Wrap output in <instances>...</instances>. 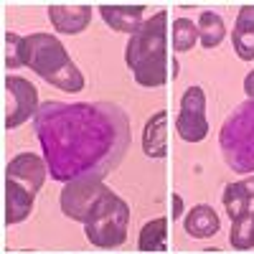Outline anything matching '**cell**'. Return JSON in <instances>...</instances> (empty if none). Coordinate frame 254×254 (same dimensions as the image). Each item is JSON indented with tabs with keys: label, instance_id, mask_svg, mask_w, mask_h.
<instances>
[{
	"label": "cell",
	"instance_id": "obj_1",
	"mask_svg": "<svg viewBox=\"0 0 254 254\" xmlns=\"http://www.w3.org/2000/svg\"><path fill=\"white\" fill-rule=\"evenodd\" d=\"M38 140L54 181H102L120 165L130 125L117 104L46 102L36 115Z\"/></svg>",
	"mask_w": 254,
	"mask_h": 254
},
{
	"label": "cell",
	"instance_id": "obj_2",
	"mask_svg": "<svg viewBox=\"0 0 254 254\" xmlns=\"http://www.w3.org/2000/svg\"><path fill=\"white\" fill-rule=\"evenodd\" d=\"M8 44H15V54L23 66H31L44 81L61 92H81L84 89V76L79 66L71 61L69 51L64 44L51 33H31V36H18L5 33Z\"/></svg>",
	"mask_w": 254,
	"mask_h": 254
},
{
	"label": "cell",
	"instance_id": "obj_3",
	"mask_svg": "<svg viewBox=\"0 0 254 254\" xmlns=\"http://www.w3.org/2000/svg\"><path fill=\"white\" fill-rule=\"evenodd\" d=\"M125 64L130 66L140 87L155 89L168 81V13L158 10L147 18L125 49Z\"/></svg>",
	"mask_w": 254,
	"mask_h": 254
},
{
	"label": "cell",
	"instance_id": "obj_4",
	"mask_svg": "<svg viewBox=\"0 0 254 254\" xmlns=\"http://www.w3.org/2000/svg\"><path fill=\"white\" fill-rule=\"evenodd\" d=\"M127 224H130V206L110 188L84 224V234L99 249H115L127 239Z\"/></svg>",
	"mask_w": 254,
	"mask_h": 254
},
{
	"label": "cell",
	"instance_id": "obj_5",
	"mask_svg": "<svg viewBox=\"0 0 254 254\" xmlns=\"http://www.w3.org/2000/svg\"><path fill=\"white\" fill-rule=\"evenodd\" d=\"M221 150L229 168L239 173L254 171V99L237 107L221 127Z\"/></svg>",
	"mask_w": 254,
	"mask_h": 254
},
{
	"label": "cell",
	"instance_id": "obj_6",
	"mask_svg": "<svg viewBox=\"0 0 254 254\" xmlns=\"http://www.w3.org/2000/svg\"><path fill=\"white\" fill-rule=\"evenodd\" d=\"M107 190L110 188L102 181H92V178L66 183L61 190V196H59L64 216H69L71 221H79V224H87V219L92 216V211L97 208V203L104 198Z\"/></svg>",
	"mask_w": 254,
	"mask_h": 254
},
{
	"label": "cell",
	"instance_id": "obj_7",
	"mask_svg": "<svg viewBox=\"0 0 254 254\" xmlns=\"http://www.w3.org/2000/svg\"><path fill=\"white\" fill-rule=\"evenodd\" d=\"M176 132L186 142H201L208 137L206 94L201 87H188L181 97V112L176 117Z\"/></svg>",
	"mask_w": 254,
	"mask_h": 254
},
{
	"label": "cell",
	"instance_id": "obj_8",
	"mask_svg": "<svg viewBox=\"0 0 254 254\" xmlns=\"http://www.w3.org/2000/svg\"><path fill=\"white\" fill-rule=\"evenodd\" d=\"M5 89L15 99V107L5 117V130H15V127H20L23 122L36 120L41 104H38V89L33 87V84L23 76L10 74V76H5Z\"/></svg>",
	"mask_w": 254,
	"mask_h": 254
},
{
	"label": "cell",
	"instance_id": "obj_9",
	"mask_svg": "<svg viewBox=\"0 0 254 254\" xmlns=\"http://www.w3.org/2000/svg\"><path fill=\"white\" fill-rule=\"evenodd\" d=\"M5 178L18 181L31 193H38L46 178V160L38 158L36 153H18L5 168Z\"/></svg>",
	"mask_w": 254,
	"mask_h": 254
},
{
	"label": "cell",
	"instance_id": "obj_10",
	"mask_svg": "<svg viewBox=\"0 0 254 254\" xmlns=\"http://www.w3.org/2000/svg\"><path fill=\"white\" fill-rule=\"evenodd\" d=\"M102 20L107 23L112 31L117 33H127V36H135L140 31V26L145 23L142 13L147 10L142 3H130V5H99L97 8Z\"/></svg>",
	"mask_w": 254,
	"mask_h": 254
},
{
	"label": "cell",
	"instance_id": "obj_11",
	"mask_svg": "<svg viewBox=\"0 0 254 254\" xmlns=\"http://www.w3.org/2000/svg\"><path fill=\"white\" fill-rule=\"evenodd\" d=\"M49 20L54 31L76 36L92 23V5H49Z\"/></svg>",
	"mask_w": 254,
	"mask_h": 254
},
{
	"label": "cell",
	"instance_id": "obj_12",
	"mask_svg": "<svg viewBox=\"0 0 254 254\" xmlns=\"http://www.w3.org/2000/svg\"><path fill=\"white\" fill-rule=\"evenodd\" d=\"M33 201H36V193H31L18 181L5 178V224L8 226L26 221L33 211Z\"/></svg>",
	"mask_w": 254,
	"mask_h": 254
},
{
	"label": "cell",
	"instance_id": "obj_13",
	"mask_svg": "<svg viewBox=\"0 0 254 254\" xmlns=\"http://www.w3.org/2000/svg\"><path fill=\"white\" fill-rule=\"evenodd\" d=\"M183 229H186V234L193 237V239H211L214 234H219L221 219H219V214H216L214 206L198 203V206H193V208L186 214Z\"/></svg>",
	"mask_w": 254,
	"mask_h": 254
},
{
	"label": "cell",
	"instance_id": "obj_14",
	"mask_svg": "<svg viewBox=\"0 0 254 254\" xmlns=\"http://www.w3.org/2000/svg\"><path fill=\"white\" fill-rule=\"evenodd\" d=\"M142 150L147 158H165L168 155V112L160 110L145 122L142 130Z\"/></svg>",
	"mask_w": 254,
	"mask_h": 254
},
{
	"label": "cell",
	"instance_id": "obj_15",
	"mask_svg": "<svg viewBox=\"0 0 254 254\" xmlns=\"http://www.w3.org/2000/svg\"><path fill=\"white\" fill-rule=\"evenodd\" d=\"M234 51L242 61H254V5H242L234 23Z\"/></svg>",
	"mask_w": 254,
	"mask_h": 254
},
{
	"label": "cell",
	"instance_id": "obj_16",
	"mask_svg": "<svg viewBox=\"0 0 254 254\" xmlns=\"http://www.w3.org/2000/svg\"><path fill=\"white\" fill-rule=\"evenodd\" d=\"M198 44L203 49H216L224 36H226V23L219 13H211V10H203L198 15Z\"/></svg>",
	"mask_w": 254,
	"mask_h": 254
},
{
	"label": "cell",
	"instance_id": "obj_17",
	"mask_svg": "<svg viewBox=\"0 0 254 254\" xmlns=\"http://www.w3.org/2000/svg\"><path fill=\"white\" fill-rule=\"evenodd\" d=\"M165 242H168V219H153L140 229L137 237V249L140 252H165Z\"/></svg>",
	"mask_w": 254,
	"mask_h": 254
},
{
	"label": "cell",
	"instance_id": "obj_18",
	"mask_svg": "<svg viewBox=\"0 0 254 254\" xmlns=\"http://www.w3.org/2000/svg\"><path fill=\"white\" fill-rule=\"evenodd\" d=\"M229 244L234 247V249H239V252L254 249V211H247L242 219L231 221Z\"/></svg>",
	"mask_w": 254,
	"mask_h": 254
},
{
	"label": "cell",
	"instance_id": "obj_19",
	"mask_svg": "<svg viewBox=\"0 0 254 254\" xmlns=\"http://www.w3.org/2000/svg\"><path fill=\"white\" fill-rule=\"evenodd\" d=\"M173 51L186 54L198 44V26L190 18H176L173 20Z\"/></svg>",
	"mask_w": 254,
	"mask_h": 254
},
{
	"label": "cell",
	"instance_id": "obj_20",
	"mask_svg": "<svg viewBox=\"0 0 254 254\" xmlns=\"http://www.w3.org/2000/svg\"><path fill=\"white\" fill-rule=\"evenodd\" d=\"M221 201H224V208H226V214H229V219H231V221L242 219V216L247 214V211H252V208H249V198H247V193L242 190L239 181L229 183V186L224 188Z\"/></svg>",
	"mask_w": 254,
	"mask_h": 254
},
{
	"label": "cell",
	"instance_id": "obj_21",
	"mask_svg": "<svg viewBox=\"0 0 254 254\" xmlns=\"http://www.w3.org/2000/svg\"><path fill=\"white\" fill-rule=\"evenodd\" d=\"M171 211H173V219L183 216V198H181V193H173L171 196Z\"/></svg>",
	"mask_w": 254,
	"mask_h": 254
},
{
	"label": "cell",
	"instance_id": "obj_22",
	"mask_svg": "<svg viewBox=\"0 0 254 254\" xmlns=\"http://www.w3.org/2000/svg\"><path fill=\"white\" fill-rule=\"evenodd\" d=\"M239 186H242V190L247 193V198L252 201V198H254V176H249V178H242V181H239Z\"/></svg>",
	"mask_w": 254,
	"mask_h": 254
},
{
	"label": "cell",
	"instance_id": "obj_23",
	"mask_svg": "<svg viewBox=\"0 0 254 254\" xmlns=\"http://www.w3.org/2000/svg\"><path fill=\"white\" fill-rule=\"evenodd\" d=\"M244 92H247L249 99H254V71H249V74L244 76Z\"/></svg>",
	"mask_w": 254,
	"mask_h": 254
}]
</instances>
